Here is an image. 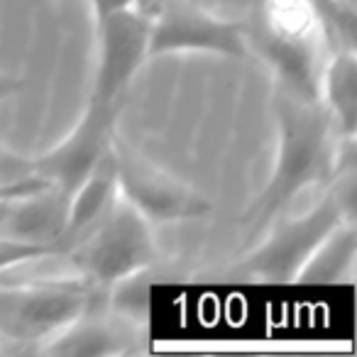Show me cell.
<instances>
[{
	"mask_svg": "<svg viewBox=\"0 0 357 357\" xmlns=\"http://www.w3.org/2000/svg\"><path fill=\"white\" fill-rule=\"evenodd\" d=\"M357 257V225L355 220L337 223L321 240L313 255L298 272V284H335L350 282Z\"/></svg>",
	"mask_w": 357,
	"mask_h": 357,
	"instance_id": "obj_14",
	"label": "cell"
},
{
	"mask_svg": "<svg viewBox=\"0 0 357 357\" xmlns=\"http://www.w3.org/2000/svg\"><path fill=\"white\" fill-rule=\"evenodd\" d=\"M69 199L59 186L47 184L10 204L6 218L0 223V235L32 245H50L59 255L61 238L66 230Z\"/></svg>",
	"mask_w": 357,
	"mask_h": 357,
	"instance_id": "obj_11",
	"label": "cell"
},
{
	"mask_svg": "<svg viewBox=\"0 0 357 357\" xmlns=\"http://www.w3.org/2000/svg\"><path fill=\"white\" fill-rule=\"evenodd\" d=\"M135 8L149 17V56L172 52H213L248 56L245 22L225 20L191 0H137Z\"/></svg>",
	"mask_w": 357,
	"mask_h": 357,
	"instance_id": "obj_6",
	"label": "cell"
},
{
	"mask_svg": "<svg viewBox=\"0 0 357 357\" xmlns=\"http://www.w3.org/2000/svg\"><path fill=\"white\" fill-rule=\"evenodd\" d=\"M96 8V17L100 15H108V13L115 10H123V8H132L137 0H91Z\"/></svg>",
	"mask_w": 357,
	"mask_h": 357,
	"instance_id": "obj_19",
	"label": "cell"
},
{
	"mask_svg": "<svg viewBox=\"0 0 357 357\" xmlns=\"http://www.w3.org/2000/svg\"><path fill=\"white\" fill-rule=\"evenodd\" d=\"M149 291H152V267L137 269L105 287V308L120 321L144 331L149 318Z\"/></svg>",
	"mask_w": 357,
	"mask_h": 357,
	"instance_id": "obj_15",
	"label": "cell"
},
{
	"mask_svg": "<svg viewBox=\"0 0 357 357\" xmlns=\"http://www.w3.org/2000/svg\"><path fill=\"white\" fill-rule=\"evenodd\" d=\"M279 120V152L269 184L245 213V225L257 235L296 194L316 181H328L333 172L337 135L321 100L303 98L277 86L274 98Z\"/></svg>",
	"mask_w": 357,
	"mask_h": 357,
	"instance_id": "obj_1",
	"label": "cell"
},
{
	"mask_svg": "<svg viewBox=\"0 0 357 357\" xmlns=\"http://www.w3.org/2000/svg\"><path fill=\"white\" fill-rule=\"evenodd\" d=\"M118 196V174H115L113 152L108 149L103 159L93 167V172L79 184V189L69 199V213H66V230L61 238L59 255H64L74 243H79L110 208Z\"/></svg>",
	"mask_w": 357,
	"mask_h": 357,
	"instance_id": "obj_12",
	"label": "cell"
},
{
	"mask_svg": "<svg viewBox=\"0 0 357 357\" xmlns=\"http://www.w3.org/2000/svg\"><path fill=\"white\" fill-rule=\"evenodd\" d=\"M152 223L115 196L103 218L64 252L79 274L96 287H110L118 279L157 262Z\"/></svg>",
	"mask_w": 357,
	"mask_h": 357,
	"instance_id": "obj_4",
	"label": "cell"
},
{
	"mask_svg": "<svg viewBox=\"0 0 357 357\" xmlns=\"http://www.w3.org/2000/svg\"><path fill=\"white\" fill-rule=\"evenodd\" d=\"M110 152L118 174V194L152 225L201 218L211 211V204L204 196L149 162L115 132L110 139Z\"/></svg>",
	"mask_w": 357,
	"mask_h": 357,
	"instance_id": "obj_7",
	"label": "cell"
},
{
	"mask_svg": "<svg viewBox=\"0 0 357 357\" xmlns=\"http://www.w3.org/2000/svg\"><path fill=\"white\" fill-rule=\"evenodd\" d=\"M20 89H22L20 79H15V76L3 74V71H0V100H6L8 96H13L15 91H20Z\"/></svg>",
	"mask_w": 357,
	"mask_h": 357,
	"instance_id": "obj_20",
	"label": "cell"
},
{
	"mask_svg": "<svg viewBox=\"0 0 357 357\" xmlns=\"http://www.w3.org/2000/svg\"><path fill=\"white\" fill-rule=\"evenodd\" d=\"M342 220H355L340 201L328 191L321 204L313 206L308 213L298 218H287L279 223H269L267 238L255 245L248 257L240 262V272L257 282L269 284H289L296 282L298 272L321 245V240Z\"/></svg>",
	"mask_w": 357,
	"mask_h": 357,
	"instance_id": "obj_5",
	"label": "cell"
},
{
	"mask_svg": "<svg viewBox=\"0 0 357 357\" xmlns=\"http://www.w3.org/2000/svg\"><path fill=\"white\" fill-rule=\"evenodd\" d=\"M248 47H257L272 66L277 86L318 100L323 66L331 47L306 0H259L245 20Z\"/></svg>",
	"mask_w": 357,
	"mask_h": 357,
	"instance_id": "obj_2",
	"label": "cell"
},
{
	"mask_svg": "<svg viewBox=\"0 0 357 357\" xmlns=\"http://www.w3.org/2000/svg\"><path fill=\"white\" fill-rule=\"evenodd\" d=\"M149 56V17L139 8H123L98 17V69L93 100L120 103Z\"/></svg>",
	"mask_w": 357,
	"mask_h": 357,
	"instance_id": "obj_8",
	"label": "cell"
},
{
	"mask_svg": "<svg viewBox=\"0 0 357 357\" xmlns=\"http://www.w3.org/2000/svg\"><path fill=\"white\" fill-rule=\"evenodd\" d=\"M318 100L326 108L337 137L357 135V54L355 50H335L323 66Z\"/></svg>",
	"mask_w": 357,
	"mask_h": 357,
	"instance_id": "obj_13",
	"label": "cell"
},
{
	"mask_svg": "<svg viewBox=\"0 0 357 357\" xmlns=\"http://www.w3.org/2000/svg\"><path fill=\"white\" fill-rule=\"evenodd\" d=\"M204 10L213 13L218 17H225V20H235V22H245L252 10L257 8L259 0H191Z\"/></svg>",
	"mask_w": 357,
	"mask_h": 357,
	"instance_id": "obj_17",
	"label": "cell"
},
{
	"mask_svg": "<svg viewBox=\"0 0 357 357\" xmlns=\"http://www.w3.org/2000/svg\"><path fill=\"white\" fill-rule=\"evenodd\" d=\"M105 306V287L84 277L0 287V342L37 345L79 318Z\"/></svg>",
	"mask_w": 357,
	"mask_h": 357,
	"instance_id": "obj_3",
	"label": "cell"
},
{
	"mask_svg": "<svg viewBox=\"0 0 357 357\" xmlns=\"http://www.w3.org/2000/svg\"><path fill=\"white\" fill-rule=\"evenodd\" d=\"M142 337V328L120 321L108 308H86L79 318L47 337L37 352L52 357H103L139 350L135 340Z\"/></svg>",
	"mask_w": 357,
	"mask_h": 357,
	"instance_id": "obj_10",
	"label": "cell"
},
{
	"mask_svg": "<svg viewBox=\"0 0 357 357\" xmlns=\"http://www.w3.org/2000/svg\"><path fill=\"white\" fill-rule=\"evenodd\" d=\"M313 8L331 52L355 50L357 45V8L355 0H306Z\"/></svg>",
	"mask_w": 357,
	"mask_h": 357,
	"instance_id": "obj_16",
	"label": "cell"
},
{
	"mask_svg": "<svg viewBox=\"0 0 357 357\" xmlns=\"http://www.w3.org/2000/svg\"><path fill=\"white\" fill-rule=\"evenodd\" d=\"M35 174V164L32 157L17 154L13 149L0 144V184H10V181H20Z\"/></svg>",
	"mask_w": 357,
	"mask_h": 357,
	"instance_id": "obj_18",
	"label": "cell"
},
{
	"mask_svg": "<svg viewBox=\"0 0 357 357\" xmlns=\"http://www.w3.org/2000/svg\"><path fill=\"white\" fill-rule=\"evenodd\" d=\"M118 113L120 103H100L91 98L89 108L81 115L79 125L69 132V137L61 139L42 157H32L35 174L71 196L93 172L96 164L108 154Z\"/></svg>",
	"mask_w": 357,
	"mask_h": 357,
	"instance_id": "obj_9",
	"label": "cell"
}]
</instances>
